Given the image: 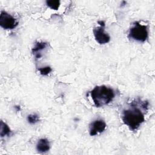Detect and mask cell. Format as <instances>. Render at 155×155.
<instances>
[{
	"mask_svg": "<svg viewBox=\"0 0 155 155\" xmlns=\"http://www.w3.org/2000/svg\"><path fill=\"white\" fill-rule=\"evenodd\" d=\"M139 101H135L132 102L130 108L123 110L122 119L124 123L131 130H137L144 122V114L140 109V107H148V102L143 101L139 107Z\"/></svg>",
	"mask_w": 155,
	"mask_h": 155,
	"instance_id": "6da1fadb",
	"label": "cell"
},
{
	"mask_svg": "<svg viewBox=\"0 0 155 155\" xmlns=\"http://www.w3.org/2000/svg\"><path fill=\"white\" fill-rule=\"evenodd\" d=\"M90 95L96 107H101L108 104L115 96L114 90L105 85L96 86L90 91Z\"/></svg>",
	"mask_w": 155,
	"mask_h": 155,
	"instance_id": "7a4b0ae2",
	"label": "cell"
},
{
	"mask_svg": "<svg viewBox=\"0 0 155 155\" xmlns=\"http://www.w3.org/2000/svg\"><path fill=\"white\" fill-rule=\"evenodd\" d=\"M128 37L139 42H145L148 37V27L139 22H135L129 30Z\"/></svg>",
	"mask_w": 155,
	"mask_h": 155,
	"instance_id": "3957f363",
	"label": "cell"
},
{
	"mask_svg": "<svg viewBox=\"0 0 155 155\" xmlns=\"http://www.w3.org/2000/svg\"><path fill=\"white\" fill-rule=\"evenodd\" d=\"M18 25V21L5 11H1L0 15V25L4 29L12 30Z\"/></svg>",
	"mask_w": 155,
	"mask_h": 155,
	"instance_id": "277c9868",
	"label": "cell"
},
{
	"mask_svg": "<svg viewBox=\"0 0 155 155\" xmlns=\"http://www.w3.org/2000/svg\"><path fill=\"white\" fill-rule=\"evenodd\" d=\"M93 34L95 40L100 44H105L110 42V35L105 32L104 27L99 26L93 29Z\"/></svg>",
	"mask_w": 155,
	"mask_h": 155,
	"instance_id": "5b68a950",
	"label": "cell"
},
{
	"mask_svg": "<svg viewBox=\"0 0 155 155\" xmlns=\"http://www.w3.org/2000/svg\"><path fill=\"white\" fill-rule=\"evenodd\" d=\"M107 125L102 119H97L91 122L89 126V133L90 136H95L102 133L106 128Z\"/></svg>",
	"mask_w": 155,
	"mask_h": 155,
	"instance_id": "8992f818",
	"label": "cell"
},
{
	"mask_svg": "<svg viewBox=\"0 0 155 155\" xmlns=\"http://www.w3.org/2000/svg\"><path fill=\"white\" fill-rule=\"evenodd\" d=\"M36 150L39 153H44L50 150V142L45 138L40 139L36 144Z\"/></svg>",
	"mask_w": 155,
	"mask_h": 155,
	"instance_id": "52a82bcc",
	"label": "cell"
},
{
	"mask_svg": "<svg viewBox=\"0 0 155 155\" xmlns=\"http://www.w3.org/2000/svg\"><path fill=\"white\" fill-rule=\"evenodd\" d=\"M47 43L45 42H38L32 48V53L35 55L36 59H39L42 56L41 51L44 50L47 46Z\"/></svg>",
	"mask_w": 155,
	"mask_h": 155,
	"instance_id": "ba28073f",
	"label": "cell"
},
{
	"mask_svg": "<svg viewBox=\"0 0 155 155\" xmlns=\"http://www.w3.org/2000/svg\"><path fill=\"white\" fill-rule=\"evenodd\" d=\"M10 133H11V130L9 128V127L5 122L1 120V132H0L1 136L2 137H4L5 136L10 135Z\"/></svg>",
	"mask_w": 155,
	"mask_h": 155,
	"instance_id": "9c48e42d",
	"label": "cell"
},
{
	"mask_svg": "<svg viewBox=\"0 0 155 155\" xmlns=\"http://www.w3.org/2000/svg\"><path fill=\"white\" fill-rule=\"evenodd\" d=\"M46 4L48 7H49L50 8L57 10H58L59 5H60V1L58 0H50V1H47Z\"/></svg>",
	"mask_w": 155,
	"mask_h": 155,
	"instance_id": "30bf717a",
	"label": "cell"
},
{
	"mask_svg": "<svg viewBox=\"0 0 155 155\" xmlns=\"http://www.w3.org/2000/svg\"><path fill=\"white\" fill-rule=\"evenodd\" d=\"M39 117L36 114H31L27 116V121L31 124H35L39 122Z\"/></svg>",
	"mask_w": 155,
	"mask_h": 155,
	"instance_id": "8fae6325",
	"label": "cell"
},
{
	"mask_svg": "<svg viewBox=\"0 0 155 155\" xmlns=\"http://www.w3.org/2000/svg\"><path fill=\"white\" fill-rule=\"evenodd\" d=\"M38 71H39V73L41 75L43 76H47L48 75L49 73H51V71H52V69L49 66H46L44 67H42L38 69Z\"/></svg>",
	"mask_w": 155,
	"mask_h": 155,
	"instance_id": "7c38bea8",
	"label": "cell"
}]
</instances>
